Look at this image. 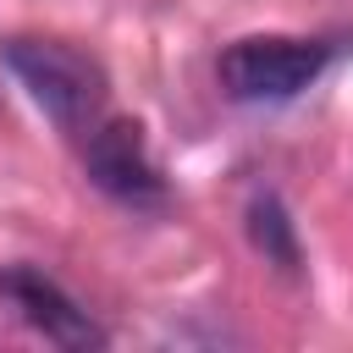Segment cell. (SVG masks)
<instances>
[{
  "label": "cell",
  "mask_w": 353,
  "mask_h": 353,
  "mask_svg": "<svg viewBox=\"0 0 353 353\" xmlns=\"http://www.w3.org/2000/svg\"><path fill=\"white\" fill-rule=\"evenodd\" d=\"M336 44L325 39H292V33H254V39H237L226 44L221 55V88L243 105H276V99H292L303 94L325 66H331Z\"/></svg>",
  "instance_id": "7a4b0ae2"
},
{
  "label": "cell",
  "mask_w": 353,
  "mask_h": 353,
  "mask_svg": "<svg viewBox=\"0 0 353 353\" xmlns=\"http://www.w3.org/2000/svg\"><path fill=\"white\" fill-rule=\"evenodd\" d=\"M0 298H6L44 342H61V347H99V342H105V331L88 320V309H83L66 287H55L44 270H33V265H6V270H0Z\"/></svg>",
  "instance_id": "277c9868"
},
{
  "label": "cell",
  "mask_w": 353,
  "mask_h": 353,
  "mask_svg": "<svg viewBox=\"0 0 353 353\" xmlns=\"http://www.w3.org/2000/svg\"><path fill=\"white\" fill-rule=\"evenodd\" d=\"M248 237H254V248L276 265V270H298V232H292V215L281 210V199L276 193H259L254 204H248Z\"/></svg>",
  "instance_id": "5b68a950"
},
{
  "label": "cell",
  "mask_w": 353,
  "mask_h": 353,
  "mask_svg": "<svg viewBox=\"0 0 353 353\" xmlns=\"http://www.w3.org/2000/svg\"><path fill=\"white\" fill-rule=\"evenodd\" d=\"M6 66L17 72V83L33 94V105L61 127V132H88L105 116V66L94 55H83L77 44L61 39H11L6 44Z\"/></svg>",
  "instance_id": "6da1fadb"
},
{
  "label": "cell",
  "mask_w": 353,
  "mask_h": 353,
  "mask_svg": "<svg viewBox=\"0 0 353 353\" xmlns=\"http://www.w3.org/2000/svg\"><path fill=\"white\" fill-rule=\"evenodd\" d=\"M83 165H88L94 188L110 193L116 204H132V210H160L165 204V176H160L138 121L99 116L83 132Z\"/></svg>",
  "instance_id": "3957f363"
}]
</instances>
